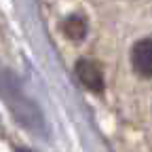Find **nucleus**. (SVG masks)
<instances>
[{
  "label": "nucleus",
  "instance_id": "nucleus-1",
  "mask_svg": "<svg viewBox=\"0 0 152 152\" xmlns=\"http://www.w3.org/2000/svg\"><path fill=\"white\" fill-rule=\"evenodd\" d=\"M0 97H2V102L7 104V108L11 110V114L21 127H26L28 131H34V133L45 131L42 112L19 89L17 80L9 72H0Z\"/></svg>",
  "mask_w": 152,
  "mask_h": 152
},
{
  "label": "nucleus",
  "instance_id": "nucleus-2",
  "mask_svg": "<svg viewBox=\"0 0 152 152\" xmlns=\"http://www.w3.org/2000/svg\"><path fill=\"white\" fill-rule=\"evenodd\" d=\"M133 70L142 76H152V38H142L131 49Z\"/></svg>",
  "mask_w": 152,
  "mask_h": 152
},
{
  "label": "nucleus",
  "instance_id": "nucleus-3",
  "mask_svg": "<svg viewBox=\"0 0 152 152\" xmlns=\"http://www.w3.org/2000/svg\"><path fill=\"white\" fill-rule=\"evenodd\" d=\"M76 76L78 80L89 89V91H102L104 89V76L99 66L95 64L93 59H78L76 61Z\"/></svg>",
  "mask_w": 152,
  "mask_h": 152
},
{
  "label": "nucleus",
  "instance_id": "nucleus-4",
  "mask_svg": "<svg viewBox=\"0 0 152 152\" xmlns=\"http://www.w3.org/2000/svg\"><path fill=\"white\" fill-rule=\"evenodd\" d=\"M64 32L68 38H72V40H80V38L87 36V21H85V17H78V15H74L70 19H66L64 21Z\"/></svg>",
  "mask_w": 152,
  "mask_h": 152
}]
</instances>
